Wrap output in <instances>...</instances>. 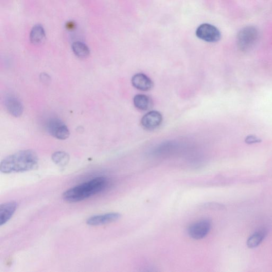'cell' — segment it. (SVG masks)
I'll list each match as a JSON object with an SVG mask.
<instances>
[{
    "mask_svg": "<svg viewBox=\"0 0 272 272\" xmlns=\"http://www.w3.org/2000/svg\"><path fill=\"white\" fill-rule=\"evenodd\" d=\"M39 158L32 150L21 151L4 158L0 164V171L3 173L23 172L36 169Z\"/></svg>",
    "mask_w": 272,
    "mask_h": 272,
    "instance_id": "obj_1",
    "label": "cell"
},
{
    "mask_svg": "<svg viewBox=\"0 0 272 272\" xmlns=\"http://www.w3.org/2000/svg\"><path fill=\"white\" fill-rule=\"evenodd\" d=\"M108 184L107 178L96 177L67 190L63 194V198L69 203H76L105 190Z\"/></svg>",
    "mask_w": 272,
    "mask_h": 272,
    "instance_id": "obj_2",
    "label": "cell"
},
{
    "mask_svg": "<svg viewBox=\"0 0 272 272\" xmlns=\"http://www.w3.org/2000/svg\"><path fill=\"white\" fill-rule=\"evenodd\" d=\"M259 38V32L253 26L243 28L237 36V44L242 51H247L254 46Z\"/></svg>",
    "mask_w": 272,
    "mask_h": 272,
    "instance_id": "obj_3",
    "label": "cell"
},
{
    "mask_svg": "<svg viewBox=\"0 0 272 272\" xmlns=\"http://www.w3.org/2000/svg\"><path fill=\"white\" fill-rule=\"evenodd\" d=\"M211 222L207 219L201 220L193 223L188 229V234L192 238L200 240L210 233L211 229Z\"/></svg>",
    "mask_w": 272,
    "mask_h": 272,
    "instance_id": "obj_4",
    "label": "cell"
},
{
    "mask_svg": "<svg viewBox=\"0 0 272 272\" xmlns=\"http://www.w3.org/2000/svg\"><path fill=\"white\" fill-rule=\"evenodd\" d=\"M196 36L199 39L211 43L217 42L221 38L217 28L208 24L199 26L196 31Z\"/></svg>",
    "mask_w": 272,
    "mask_h": 272,
    "instance_id": "obj_5",
    "label": "cell"
},
{
    "mask_svg": "<svg viewBox=\"0 0 272 272\" xmlns=\"http://www.w3.org/2000/svg\"><path fill=\"white\" fill-rule=\"evenodd\" d=\"M47 128L49 133L59 140H65L70 136L67 125L59 118H52L48 122Z\"/></svg>",
    "mask_w": 272,
    "mask_h": 272,
    "instance_id": "obj_6",
    "label": "cell"
},
{
    "mask_svg": "<svg viewBox=\"0 0 272 272\" xmlns=\"http://www.w3.org/2000/svg\"><path fill=\"white\" fill-rule=\"evenodd\" d=\"M162 121L163 117L159 112L151 111L143 117L141 124L145 129L153 130L159 127Z\"/></svg>",
    "mask_w": 272,
    "mask_h": 272,
    "instance_id": "obj_7",
    "label": "cell"
},
{
    "mask_svg": "<svg viewBox=\"0 0 272 272\" xmlns=\"http://www.w3.org/2000/svg\"><path fill=\"white\" fill-rule=\"evenodd\" d=\"M121 215L117 213H109L107 214L93 216L87 220V224L91 226H97L109 224L119 219Z\"/></svg>",
    "mask_w": 272,
    "mask_h": 272,
    "instance_id": "obj_8",
    "label": "cell"
},
{
    "mask_svg": "<svg viewBox=\"0 0 272 272\" xmlns=\"http://www.w3.org/2000/svg\"><path fill=\"white\" fill-rule=\"evenodd\" d=\"M5 106L8 113L16 117L22 115L24 112V107L21 102L15 96L9 95L5 99Z\"/></svg>",
    "mask_w": 272,
    "mask_h": 272,
    "instance_id": "obj_9",
    "label": "cell"
},
{
    "mask_svg": "<svg viewBox=\"0 0 272 272\" xmlns=\"http://www.w3.org/2000/svg\"><path fill=\"white\" fill-rule=\"evenodd\" d=\"M132 85L142 91H148L154 86V83L148 76L142 73L135 74L131 79Z\"/></svg>",
    "mask_w": 272,
    "mask_h": 272,
    "instance_id": "obj_10",
    "label": "cell"
},
{
    "mask_svg": "<svg viewBox=\"0 0 272 272\" xmlns=\"http://www.w3.org/2000/svg\"><path fill=\"white\" fill-rule=\"evenodd\" d=\"M17 204L15 201L2 204L0 206V225H5L16 212Z\"/></svg>",
    "mask_w": 272,
    "mask_h": 272,
    "instance_id": "obj_11",
    "label": "cell"
},
{
    "mask_svg": "<svg viewBox=\"0 0 272 272\" xmlns=\"http://www.w3.org/2000/svg\"><path fill=\"white\" fill-rule=\"evenodd\" d=\"M135 107L141 111H148L152 108L153 102L151 97L144 94H137L134 98Z\"/></svg>",
    "mask_w": 272,
    "mask_h": 272,
    "instance_id": "obj_12",
    "label": "cell"
},
{
    "mask_svg": "<svg viewBox=\"0 0 272 272\" xmlns=\"http://www.w3.org/2000/svg\"><path fill=\"white\" fill-rule=\"evenodd\" d=\"M45 39V33L43 27L40 25L35 26L30 33V40L35 45L43 43Z\"/></svg>",
    "mask_w": 272,
    "mask_h": 272,
    "instance_id": "obj_13",
    "label": "cell"
},
{
    "mask_svg": "<svg viewBox=\"0 0 272 272\" xmlns=\"http://www.w3.org/2000/svg\"><path fill=\"white\" fill-rule=\"evenodd\" d=\"M265 230H260L249 237L247 242V245L250 248H254L259 246L267 235Z\"/></svg>",
    "mask_w": 272,
    "mask_h": 272,
    "instance_id": "obj_14",
    "label": "cell"
},
{
    "mask_svg": "<svg viewBox=\"0 0 272 272\" xmlns=\"http://www.w3.org/2000/svg\"><path fill=\"white\" fill-rule=\"evenodd\" d=\"M72 50L74 54L80 58H85L90 54L88 47L81 41H75L72 45Z\"/></svg>",
    "mask_w": 272,
    "mask_h": 272,
    "instance_id": "obj_15",
    "label": "cell"
},
{
    "mask_svg": "<svg viewBox=\"0 0 272 272\" xmlns=\"http://www.w3.org/2000/svg\"><path fill=\"white\" fill-rule=\"evenodd\" d=\"M53 162L59 166L67 165L70 160V156L65 152L58 151L53 153L52 155Z\"/></svg>",
    "mask_w": 272,
    "mask_h": 272,
    "instance_id": "obj_16",
    "label": "cell"
},
{
    "mask_svg": "<svg viewBox=\"0 0 272 272\" xmlns=\"http://www.w3.org/2000/svg\"><path fill=\"white\" fill-rule=\"evenodd\" d=\"M246 142L247 144H254L256 143H259L261 141L259 138H257L254 136H249L246 138Z\"/></svg>",
    "mask_w": 272,
    "mask_h": 272,
    "instance_id": "obj_17",
    "label": "cell"
},
{
    "mask_svg": "<svg viewBox=\"0 0 272 272\" xmlns=\"http://www.w3.org/2000/svg\"><path fill=\"white\" fill-rule=\"evenodd\" d=\"M75 27V24L73 22H68L66 25V27L67 28V29L70 30H74Z\"/></svg>",
    "mask_w": 272,
    "mask_h": 272,
    "instance_id": "obj_18",
    "label": "cell"
},
{
    "mask_svg": "<svg viewBox=\"0 0 272 272\" xmlns=\"http://www.w3.org/2000/svg\"><path fill=\"white\" fill-rule=\"evenodd\" d=\"M48 79H50V77L46 74H41L40 76V79L42 80L44 82L48 81Z\"/></svg>",
    "mask_w": 272,
    "mask_h": 272,
    "instance_id": "obj_19",
    "label": "cell"
}]
</instances>
